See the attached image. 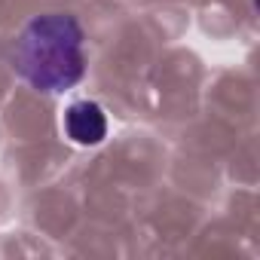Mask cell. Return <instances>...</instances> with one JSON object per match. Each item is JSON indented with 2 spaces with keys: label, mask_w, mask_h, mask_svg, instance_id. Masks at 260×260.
Returning <instances> with one entry per match:
<instances>
[{
  "label": "cell",
  "mask_w": 260,
  "mask_h": 260,
  "mask_svg": "<svg viewBox=\"0 0 260 260\" xmlns=\"http://www.w3.org/2000/svg\"><path fill=\"white\" fill-rule=\"evenodd\" d=\"M64 128H68V138L77 144H98L107 135V119L101 113L98 104L92 101H80L68 110L64 116Z\"/></svg>",
  "instance_id": "2"
},
{
  "label": "cell",
  "mask_w": 260,
  "mask_h": 260,
  "mask_svg": "<svg viewBox=\"0 0 260 260\" xmlns=\"http://www.w3.org/2000/svg\"><path fill=\"white\" fill-rule=\"evenodd\" d=\"M13 61L40 92H61L83 77V31L71 16H40L19 34Z\"/></svg>",
  "instance_id": "1"
}]
</instances>
